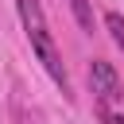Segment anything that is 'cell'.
Returning a JSON list of instances; mask_svg holds the SVG:
<instances>
[{
    "mask_svg": "<svg viewBox=\"0 0 124 124\" xmlns=\"http://www.w3.org/2000/svg\"><path fill=\"white\" fill-rule=\"evenodd\" d=\"M108 124H124V116H112V120H108Z\"/></svg>",
    "mask_w": 124,
    "mask_h": 124,
    "instance_id": "5",
    "label": "cell"
},
{
    "mask_svg": "<svg viewBox=\"0 0 124 124\" xmlns=\"http://www.w3.org/2000/svg\"><path fill=\"white\" fill-rule=\"evenodd\" d=\"M89 85H93V93L101 101H116L120 97V78H116L112 62H105V58H93L89 62Z\"/></svg>",
    "mask_w": 124,
    "mask_h": 124,
    "instance_id": "2",
    "label": "cell"
},
{
    "mask_svg": "<svg viewBox=\"0 0 124 124\" xmlns=\"http://www.w3.org/2000/svg\"><path fill=\"white\" fill-rule=\"evenodd\" d=\"M16 8H19V19H23V31H27V43H31V50L39 54L43 70L54 78V85H58L62 93H70V78H66L62 54H58V46H54V35H50V27H46L43 4H39V0H16Z\"/></svg>",
    "mask_w": 124,
    "mask_h": 124,
    "instance_id": "1",
    "label": "cell"
},
{
    "mask_svg": "<svg viewBox=\"0 0 124 124\" xmlns=\"http://www.w3.org/2000/svg\"><path fill=\"white\" fill-rule=\"evenodd\" d=\"M70 12H74V19H78L81 31H93V27H97V19H93V4H89V0H70Z\"/></svg>",
    "mask_w": 124,
    "mask_h": 124,
    "instance_id": "3",
    "label": "cell"
},
{
    "mask_svg": "<svg viewBox=\"0 0 124 124\" xmlns=\"http://www.w3.org/2000/svg\"><path fill=\"white\" fill-rule=\"evenodd\" d=\"M105 27H108L112 43L124 50V16H120V12H105Z\"/></svg>",
    "mask_w": 124,
    "mask_h": 124,
    "instance_id": "4",
    "label": "cell"
}]
</instances>
